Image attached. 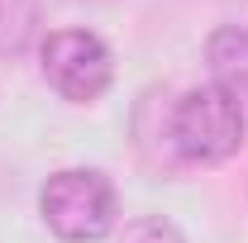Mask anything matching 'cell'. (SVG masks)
I'll return each instance as SVG.
<instances>
[{"label":"cell","mask_w":248,"mask_h":243,"mask_svg":"<svg viewBox=\"0 0 248 243\" xmlns=\"http://www.w3.org/2000/svg\"><path fill=\"white\" fill-rule=\"evenodd\" d=\"M38 214L43 224L67 243H95L105 239L120 219V200L105 172L95 167H67L53 172L38 191Z\"/></svg>","instance_id":"cell-1"},{"label":"cell","mask_w":248,"mask_h":243,"mask_svg":"<svg viewBox=\"0 0 248 243\" xmlns=\"http://www.w3.org/2000/svg\"><path fill=\"white\" fill-rule=\"evenodd\" d=\"M244 143V105H239V91L229 86H196L177 100L172 110V148L182 152L186 162L196 167H215V162H229Z\"/></svg>","instance_id":"cell-2"},{"label":"cell","mask_w":248,"mask_h":243,"mask_svg":"<svg viewBox=\"0 0 248 243\" xmlns=\"http://www.w3.org/2000/svg\"><path fill=\"white\" fill-rule=\"evenodd\" d=\"M38 67H43V81L72 100V105H91L110 91L115 81V58L110 48L86 29H58L38 43Z\"/></svg>","instance_id":"cell-3"},{"label":"cell","mask_w":248,"mask_h":243,"mask_svg":"<svg viewBox=\"0 0 248 243\" xmlns=\"http://www.w3.org/2000/svg\"><path fill=\"white\" fill-rule=\"evenodd\" d=\"M205 58H210L215 81L234 91V81H248V29H234V24L215 29L205 43Z\"/></svg>","instance_id":"cell-4"},{"label":"cell","mask_w":248,"mask_h":243,"mask_svg":"<svg viewBox=\"0 0 248 243\" xmlns=\"http://www.w3.org/2000/svg\"><path fill=\"white\" fill-rule=\"evenodd\" d=\"M38 43V0H0V58H24Z\"/></svg>","instance_id":"cell-5"},{"label":"cell","mask_w":248,"mask_h":243,"mask_svg":"<svg viewBox=\"0 0 248 243\" xmlns=\"http://www.w3.org/2000/svg\"><path fill=\"white\" fill-rule=\"evenodd\" d=\"M115 243H186V239L177 234V224H167L157 214H143V219H129Z\"/></svg>","instance_id":"cell-6"}]
</instances>
